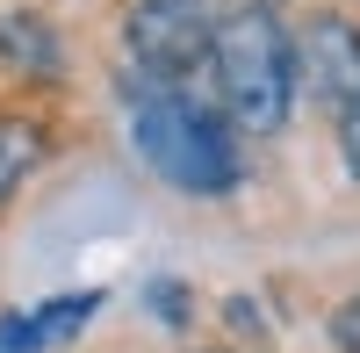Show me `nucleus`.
<instances>
[{
    "instance_id": "nucleus-1",
    "label": "nucleus",
    "mask_w": 360,
    "mask_h": 353,
    "mask_svg": "<svg viewBox=\"0 0 360 353\" xmlns=\"http://www.w3.org/2000/svg\"><path fill=\"white\" fill-rule=\"evenodd\" d=\"M130 144L152 166V181L173 195L217 202L245 181V137L224 108L188 101V94H159V86H130Z\"/></svg>"
},
{
    "instance_id": "nucleus-2",
    "label": "nucleus",
    "mask_w": 360,
    "mask_h": 353,
    "mask_svg": "<svg viewBox=\"0 0 360 353\" xmlns=\"http://www.w3.org/2000/svg\"><path fill=\"white\" fill-rule=\"evenodd\" d=\"M209 72H217V108L238 123V137H274L295 115V29L281 8H238L224 15L217 44H209Z\"/></svg>"
},
{
    "instance_id": "nucleus-3",
    "label": "nucleus",
    "mask_w": 360,
    "mask_h": 353,
    "mask_svg": "<svg viewBox=\"0 0 360 353\" xmlns=\"http://www.w3.org/2000/svg\"><path fill=\"white\" fill-rule=\"evenodd\" d=\"M295 86L324 115H346L360 101V22L353 15L317 8L295 22Z\"/></svg>"
},
{
    "instance_id": "nucleus-4",
    "label": "nucleus",
    "mask_w": 360,
    "mask_h": 353,
    "mask_svg": "<svg viewBox=\"0 0 360 353\" xmlns=\"http://www.w3.org/2000/svg\"><path fill=\"white\" fill-rule=\"evenodd\" d=\"M0 65L15 79H65V37L37 8H0Z\"/></svg>"
},
{
    "instance_id": "nucleus-5",
    "label": "nucleus",
    "mask_w": 360,
    "mask_h": 353,
    "mask_svg": "<svg viewBox=\"0 0 360 353\" xmlns=\"http://www.w3.org/2000/svg\"><path fill=\"white\" fill-rule=\"evenodd\" d=\"M101 288H72V296H51V303H37V310H22V346L29 353H58V346H72L86 325L101 317Z\"/></svg>"
},
{
    "instance_id": "nucleus-6",
    "label": "nucleus",
    "mask_w": 360,
    "mask_h": 353,
    "mask_svg": "<svg viewBox=\"0 0 360 353\" xmlns=\"http://www.w3.org/2000/svg\"><path fill=\"white\" fill-rule=\"evenodd\" d=\"M37 166H44V130L29 123V115H0V202H8Z\"/></svg>"
},
{
    "instance_id": "nucleus-7",
    "label": "nucleus",
    "mask_w": 360,
    "mask_h": 353,
    "mask_svg": "<svg viewBox=\"0 0 360 353\" xmlns=\"http://www.w3.org/2000/svg\"><path fill=\"white\" fill-rule=\"evenodd\" d=\"M144 310H159V325H188V288H180V281H152V288H144Z\"/></svg>"
},
{
    "instance_id": "nucleus-8",
    "label": "nucleus",
    "mask_w": 360,
    "mask_h": 353,
    "mask_svg": "<svg viewBox=\"0 0 360 353\" xmlns=\"http://www.w3.org/2000/svg\"><path fill=\"white\" fill-rule=\"evenodd\" d=\"M332 346H339V353H360V288L332 310Z\"/></svg>"
},
{
    "instance_id": "nucleus-9",
    "label": "nucleus",
    "mask_w": 360,
    "mask_h": 353,
    "mask_svg": "<svg viewBox=\"0 0 360 353\" xmlns=\"http://www.w3.org/2000/svg\"><path fill=\"white\" fill-rule=\"evenodd\" d=\"M332 123H339V159H346V173L360 181V101H353L346 115H332Z\"/></svg>"
},
{
    "instance_id": "nucleus-10",
    "label": "nucleus",
    "mask_w": 360,
    "mask_h": 353,
    "mask_svg": "<svg viewBox=\"0 0 360 353\" xmlns=\"http://www.w3.org/2000/svg\"><path fill=\"white\" fill-rule=\"evenodd\" d=\"M0 353H29V346H22V310L0 317Z\"/></svg>"
},
{
    "instance_id": "nucleus-11",
    "label": "nucleus",
    "mask_w": 360,
    "mask_h": 353,
    "mask_svg": "<svg viewBox=\"0 0 360 353\" xmlns=\"http://www.w3.org/2000/svg\"><path fill=\"white\" fill-rule=\"evenodd\" d=\"M209 353H231V346H209Z\"/></svg>"
}]
</instances>
